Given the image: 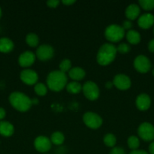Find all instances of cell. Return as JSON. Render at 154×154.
<instances>
[{
  "label": "cell",
  "mask_w": 154,
  "mask_h": 154,
  "mask_svg": "<svg viewBox=\"0 0 154 154\" xmlns=\"http://www.w3.org/2000/svg\"><path fill=\"white\" fill-rule=\"evenodd\" d=\"M117 54L116 47L112 43H105L100 47L97 54V62L101 66H107L114 61Z\"/></svg>",
  "instance_id": "obj_2"
},
{
  "label": "cell",
  "mask_w": 154,
  "mask_h": 154,
  "mask_svg": "<svg viewBox=\"0 0 154 154\" xmlns=\"http://www.w3.org/2000/svg\"><path fill=\"white\" fill-rule=\"evenodd\" d=\"M82 91L84 96L91 101L96 100L100 96V89L98 84L91 81H88L84 83Z\"/></svg>",
  "instance_id": "obj_5"
},
{
  "label": "cell",
  "mask_w": 154,
  "mask_h": 154,
  "mask_svg": "<svg viewBox=\"0 0 154 154\" xmlns=\"http://www.w3.org/2000/svg\"><path fill=\"white\" fill-rule=\"evenodd\" d=\"M14 132V127L8 121H0V135L5 137H10Z\"/></svg>",
  "instance_id": "obj_18"
},
{
  "label": "cell",
  "mask_w": 154,
  "mask_h": 154,
  "mask_svg": "<svg viewBox=\"0 0 154 154\" xmlns=\"http://www.w3.org/2000/svg\"><path fill=\"white\" fill-rule=\"evenodd\" d=\"M20 78L24 84L27 85H33L37 84L39 75L36 71L30 69H26L21 71L20 74Z\"/></svg>",
  "instance_id": "obj_11"
},
{
  "label": "cell",
  "mask_w": 154,
  "mask_h": 154,
  "mask_svg": "<svg viewBox=\"0 0 154 154\" xmlns=\"http://www.w3.org/2000/svg\"><path fill=\"white\" fill-rule=\"evenodd\" d=\"M113 83L111 82V81H107V82L105 84L106 88H107V89L112 88V87H113Z\"/></svg>",
  "instance_id": "obj_38"
},
{
  "label": "cell",
  "mask_w": 154,
  "mask_h": 154,
  "mask_svg": "<svg viewBox=\"0 0 154 154\" xmlns=\"http://www.w3.org/2000/svg\"><path fill=\"white\" fill-rule=\"evenodd\" d=\"M127 144L131 150H137L138 147H140V140H139L138 137L135 136V135H131L128 138Z\"/></svg>",
  "instance_id": "obj_25"
},
{
  "label": "cell",
  "mask_w": 154,
  "mask_h": 154,
  "mask_svg": "<svg viewBox=\"0 0 154 154\" xmlns=\"http://www.w3.org/2000/svg\"><path fill=\"white\" fill-rule=\"evenodd\" d=\"M69 77L74 81H79L82 80L85 77V71L81 67H73L68 72Z\"/></svg>",
  "instance_id": "obj_17"
},
{
  "label": "cell",
  "mask_w": 154,
  "mask_h": 154,
  "mask_svg": "<svg viewBox=\"0 0 154 154\" xmlns=\"http://www.w3.org/2000/svg\"><path fill=\"white\" fill-rule=\"evenodd\" d=\"M26 42L27 45L30 47H36L39 45V36L36 34V33L30 32L28 33L26 36Z\"/></svg>",
  "instance_id": "obj_23"
},
{
  "label": "cell",
  "mask_w": 154,
  "mask_h": 154,
  "mask_svg": "<svg viewBox=\"0 0 154 154\" xmlns=\"http://www.w3.org/2000/svg\"><path fill=\"white\" fill-rule=\"evenodd\" d=\"M129 154H149L147 153L146 151H145V150H131V152H130Z\"/></svg>",
  "instance_id": "obj_34"
},
{
  "label": "cell",
  "mask_w": 154,
  "mask_h": 154,
  "mask_svg": "<svg viewBox=\"0 0 154 154\" xmlns=\"http://www.w3.org/2000/svg\"><path fill=\"white\" fill-rule=\"evenodd\" d=\"M136 107L138 110L142 111H146L151 105V99L146 93H140L135 99Z\"/></svg>",
  "instance_id": "obj_14"
},
{
  "label": "cell",
  "mask_w": 154,
  "mask_h": 154,
  "mask_svg": "<svg viewBox=\"0 0 154 154\" xmlns=\"http://www.w3.org/2000/svg\"><path fill=\"white\" fill-rule=\"evenodd\" d=\"M54 50L53 47L50 45H39L36 49V57L41 61H47L49 60L54 57Z\"/></svg>",
  "instance_id": "obj_9"
},
{
  "label": "cell",
  "mask_w": 154,
  "mask_h": 154,
  "mask_svg": "<svg viewBox=\"0 0 154 154\" xmlns=\"http://www.w3.org/2000/svg\"><path fill=\"white\" fill-rule=\"evenodd\" d=\"M60 4V1L59 0H48L46 2V5L49 8H57L58 5Z\"/></svg>",
  "instance_id": "obj_32"
},
{
  "label": "cell",
  "mask_w": 154,
  "mask_h": 154,
  "mask_svg": "<svg viewBox=\"0 0 154 154\" xmlns=\"http://www.w3.org/2000/svg\"><path fill=\"white\" fill-rule=\"evenodd\" d=\"M34 91L38 96H44L45 95L47 94L48 92V87L43 83H37L35 84L34 87Z\"/></svg>",
  "instance_id": "obj_26"
},
{
  "label": "cell",
  "mask_w": 154,
  "mask_h": 154,
  "mask_svg": "<svg viewBox=\"0 0 154 154\" xmlns=\"http://www.w3.org/2000/svg\"><path fill=\"white\" fill-rule=\"evenodd\" d=\"M14 44L8 38H0V52L9 53L13 51Z\"/></svg>",
  "instance_id": "obj_19"
},
{
  "label": "cell",
  "mask_w": 154,
  "mask_h": 154,
  "mask_svg": "<svg viewBox=\"0 0 154 154\" xmlns=\"http://www.w3.org/2000/svg\"><path fill=\"white\" fill-rule=\"evenodd\" d=\"M113 86L120 90H126L131 86V81L129 77L124 74H118L113 78Z\"/></svg>",
  "instance_id": "obj_12"
},
{
  "label": "cell",
  "mask_w": 154,
  "mask_h": 154,
  "mask_svg": "<svg viewBox=\"0 0 154 154\" xmlns=\"http://www.w3.org/2000/svg\"><path fill=\"white\" fill-rule=\"evenodd\" d=\"M110 154H126L125 150L121 147H114L110 150Z\"/></svg>",
  "instance_id": "obj_30"
},
{
  "label": "cell",
  "mask_w": 154,
  "mask_h": 154,
  "mask_svg": "<svg viewBox=\"0 0 154 154\" xmlns=\"http://www.w3.org/2000/svg\"><path fill=\"white\" fill-rule=\"evenodd\" d=\"M148 50L150 52L154 53V38L151 39L148 43Z\"/></svg>",
  "instance_id": "obj_33"
},
{
  "label": "cell",
  "mask_w": 154,
  "mask_h": 154,
  "mask_svg": "<svg viewBox=\"0 0 154 154\" xmlns=\"http://www.w3.org/2000/svg\"><path fill=\"white\" fill-rule=\"evenodd\" d=\"M125 35V31L122 26L118 24H110L104 31L105 38L110 42H118L122 40Z\"/></svg>",
  "instance_id": "obj_4"
},
{
  "label": "cell",
  "mask_w": 154,
  "mask_h": 154,
  "mask_svg": "<svg viewBox=\"0 0 154 154\" xmlns=\"http://www.w3.org/2000/svg\"><path fill=\"white\" fill-rule=\"evenodd\" d=\"M71 69H72V63L69 59H63L59 65V70L63 73L69 72Z\"/></svg>",
  "instance_id": "obj_27"
},
{
  "label": "cell",
  "mask_w": 154,
  "mask_h": 154,
  "mask_svg": "<svg viewBox=\"0 0 154 154\" xmlns=\"http://www.w3.org/2000/svg\"><path fill=\"white\" fill-rule=\"evenodd\" d=\"M36 54L30 51H26L20 54L18 63L23 68H28L32 66L36 60Z\"/></svg>",
  "instance_id": "obj_13"
},
{
  "label": "cell",
  "mask_w": 154,
  "mask_h": 154,
  "mask_svg": "<svg viewBox=\"0 0 154 154\" xmlns=\"http://www.w3.org/2000/svg\"><path fill=\"white\" fill-rule=\"evenodd\" d=\"M139 6L145 11H151L154 9V0H140Z\"/></svg>",
  "instance_id": "obj_28"
},
{
  "label": "cell",
  "mask_w": 154,
  "mask_h": 154,
  "mask_svg": "<svg viewBox=\"0 0 154 154\" xmlns=\"http://www.w3.org/2000/svg\"><path fill=\"white\" fill-rule=\"evenodd\" d=\"M63 4H64L65 5H72L73 3L75 2V0H63L62 1Z\"/></svg>",
  "instance_id": "obj_36"
},
{
  "label": "cell",
  "mask_w": 154,
  "mask_h": 154,
  "mask_svg": "<svg viewBox=\"0 0 154 154\" xmlns=\"http://www.w3.org/2000/svg\"><path fill=\"white\" fill-rule=\"evenodd\" d=\"M51 144L50 138L45 135H39L34 140V147L39 153H45L49 151L51 148Z\"/></svg>",
  "instance_id": "obj_10"
},
{
  "label": "cell",
  "mask_w": 154,
  "mask_h": 154,
  "mask_svg": "<svg viewBox=\"0 0 154 154\" xmlns=\"http://www.w3.org/2000/svg\"><path fill=\"white\" fill-rule=\"evenodd\" d=\"M66 89L68 93L72 94H77L82 90V85L78 81H72L66 84Z\"/></svg>",
  "instance_id": "obj_21"
},
{
  "label": "cell",
  "mask_w": 154,
  "mask_h": 154,
  "mask_svg": "<svg viewBox=\"0 0 154 154\" xmlns=\"http://www.w3.org/2000/svg\"><path fill=\"white\" fill-rule=\"evenodd\" d=\"M137 24L141 29H149L154 26V15L150 13H145L137 19Z\"/></svg>",
  "instance_id": "obj_15"
},
{
  "label": "cell",
  "mask_w": 154,
  "mask_h": 154,
  "mask_svg": "<svg viewBox=\"0 0 154 154\" xmlns=\"http://www.w3.org/2000/svg\"><path fill=\"white\" fill-rule=\"evenodd\" d=\"M5 115H6L5 110L3 108H1V107H0V121H2V120L5 117Z\"/></svg>",
  "instance_id": "obj_35"
},
{
  "label": "cell",
  "mask_w": 154,
  "mask_h": 154,
  "mask_svg": "<svg viewBox=\"0 0 154 154\" xmlns=\"http://www.w3.org/2000/svg\"><path fill=\"white\" fill-rule=\"evenodd\" d=\"M149 152L150 154H154V141L150 143L149 145Z\"/></svg>",
  "instance_id": "obj_37"
},
{
  "label": "cell",
  "mask_w": 154,
  "mask_h": 154,
  "mask_svg": "<svg viewBox=\"0 0 154 154\" xmlns=\"http://www.w3.org/2000/svg\"><path fill=\"white\" fill-rule=\"evenodd\" d=\"M152 75H153L154 76V69H152Z\"/></svg>",
  "instance_id": "obj_41"
},
{
  "label": "cell",
  "mask_w": 154,
  "mask_h": 154,
  "mask_svg": "<svg viewBox=\"0 0 154 154\" xmlns=\"http://www.w3.org/2000/svg\"><path fill=\"white\" fill-rule=\"evenodd\" d=\"M67 79L66 73L60 70H54L47 76V87L54 92L61 91L67 84Z\"/></svg>",
  "instance_id": "obj_1"
},
{
  "label": "cell",
  "mask_w": 154,
  "mask_h": 154,
  "mask_svg": "<svg viewBox=\"0 0 154 154\" xmlns=\"http://www.w3.org/2000/svg\"><path fill=\"white\" fill-rule=\"evenodd\" d=\"M104 143L107 147H114L116 144V137L112 133H107L104 136Z\"/></svg>",
  "instance_id": "obj_24"
},
{
  "label": "cell",
  "mask_w": 154,
  "mask_h": 154,
  "mask_svg": "<svg viewBox=\"0 0 154 154\" xmlns=\"http://www.w3.org/2000/svg\"><path fill=\"white\" fill-rule=\"evenodd\" d=\"M134 67L140 73H147L151 69V62L147 57L140 54L134 58Z\"/></svg>",
  "instance_id": "obj_8"
},
{
  "label": "cell",
  "mask_w": 154,
  "mask_h": 154,
  "mask_svg": "<svg viewBox=\"0 0 154 154\" xmlns=\"http://www.w3.org/2000/svg\"><path fill=\"white\" fill-rule=\"evenodd\" d=\"M153 34H154V26H153Z\"/></svg>",
  "instance_id": "obj_42"
},
{
  "label": "cell",
  "mask_w": 154,
  "mask_h": 154,
  "mask_svg": "<svg viewBox=\"0 0 154 154\" xmlns=\"http://www.w3.org/2000/svg\"><path fill=\"white\" fill-rule=\"evenodd\" d=\"M51 143L54 144V145H61L65 141L64 135L60 131H56L54 132L51 135L50 138Z\"/></svg>",
  "instance_id": "obj_22"
},
{
  "label": "cell",
  "mask_w": 154,
  "mask_h": 154,
  "mask_svg": "<svg viewBox=\"0 0 154 154\" xmlns=\"http://www.w3.org/2000/svg\"><path fill=\"white\" fill-rule=\"evenodd\" d=\"M82 120L86 126L92 129H97L102 126L103 119L97 113L88 111L85 113Z\"/></svg>",
  "instance_id": "obj_6"
},
{
  "label": "cell",
  "mask_w": 154,
  "mask_h": 154,
  "mask_svg": "<svg viewBox=\"0 0 154 154\" xmlns=\"http://www.w3.org/2000/svg\"><path fill=\"white\" fill-rule=\"evenodd\" d=\"M32 100V104L33 105H37L38 102H39V100H38V99H36V98H35V99H31Z\"/></svg>",
  "instance_id": "obj_39"
},
{
  "label": "cell",
  "mask_w": 154,
  "mask_h": 154,
  "mask_svg": "<svg viewBox=\"0 0 154 154\" xmlns=\"http://www.w3.org/2000/svg\"><path fill=\"white\" fill-rule=\"evenodd\" d=\"M9 102L14 109L21 112L29 111L33 105L31 99L21 92H13L11 93Z\"/></svg>",
  "instance_id": "obj_3"
},
{
  "label": "cell",
  "mask_w": 154,
  "mask_h": 154,
  "mask_svg": "<svg viewBox=\"0 0 154 154\" xmlns=\"http://www.w3.org/2000/svg\"><path fill=\"white\" fill-rule=\"evenodd\" d=\"M137 134L144 141H152L154 140V126L148 122H143L139 125Z\"/></svg>",
  "instance_id": "obj_7"
},
{
  "label": "cell",
  "mask_w": 154,
  "mask_h": 154,
  "mask_svg": "<svg viewBox=\"0 0 154 154\" xmlns=\"http://www.w3.org/2000/svg\"><path fill=\"white\" fill-rule=\"evenodd\" d=\"M116 49H117V52L124 54L129 52L130 50H131V48H130L129 45H128L127 43H120L118 45Z\"/></svg>",
  "instance_id": "obj_29"
},
{
  "label": "cell",
  "mask_w": 154,
  "mask_h": 154,
  "mask_svg": "<svg viewBox=\"0 0 154 154\" xmlns=\"http://www.w3.org/2000/svg\"><path fill=\"white\" fill-rule=\"evenodd\" d=\"M132 23H131V20H124L123 23H122V27L124 29V30H130L131 29V27H132Z\"/></svg>",
  "instance_id": "obj_31"
},
{
  "label": "cell",
  "mask_w": 154,
  "mask_h": 154,
  "mask_svg": "<svg viewBox=\"0 0 154 154\" xmlns=\"http://www.w3.org/2000/svg\"><path fill=\"white\" fill-rule=\"evenodd\" d=\"M140 13V6L138 5L135 4V3H131V4L128 5L125 11V16L129 20H134L136 18L139 17Z\"/></svg>",
  "instance_id": "obj_16"
},
{
  "label": "cell",
  "mask_w": 154,
  "mask_h": 154,
  "mask_svg": "<svg viewBox=\"0 0 154 154\" xmlns=\"http://www.w3.org/2000/svg\"><path fill=\"white\" fill-rule=\"evenodd\" d=\"M126 39L131 45H137L141 40L140 34L134 29H130L126 32Z\"/></svg>",
  "instance_id": "obj_20"
},
{
  "label": "cell",
  "mask_w": 154,
  "mask_h": 154,
  "mask_svg": "<svg viewBox=\"0 0 154 154\" xmlns=\"http://www.w3.org/2000/svg\"><path fill=\"white\" fill-rule=\"evenodd\" d=\"M2 17V9H1V7H0V18H1Z\"/></svg>",
  "instance_id": "obj_40"
}]
</instances>
